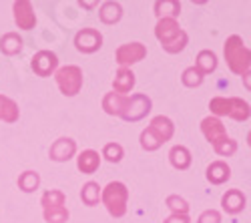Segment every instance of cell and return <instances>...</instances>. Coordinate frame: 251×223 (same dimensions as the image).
Returning <instances> with one entry per match:
<instances>
[{
  "mask_svg": "<svg viewBox=\"0 0 251 223\" xmlns=\"http://www.w3.org/2000/svg\"><path fill=\"white\" fill-rule=\"evenodd\" d=\"M225 60L227 67L231 69L239 76H249V67H251V54L249 49L245 47L243 38L237 34H231L225 40Z\"/></svg>",
  "mask_w": 251,
  "mask_h": 223,
  "instance_id": "6da1fadb",
  "label": "cell"
},
{
  "mask_svg": "<svg viewBox=\"0 0 251 223\" xmlns=\"http://www.w3.org/2000/svg\"><path fill=\"white\" fill-rule=\"evenodd\" d=\"M100 199L102 205L113 217H123L127 213V203H129V189L121 181H111L107 187H100Z\"/></svg>",
  "mask_w": 251,
  "mask_h": 223,
  "instance_id": "7a4b0ae2",
  "label": "cell"
},
{
  "mask_svg": "<svg viewBox=\"0 0 251 223\" xmlns=\"http://www.w3.org/2000/svg\"><path fill=\"white\" fill-rule=\"evenodd\" d=\"M54 80L65 97H76L82 89V71L76 65L60 67L54 73Z\"/></svg>",
  "mask_w": 251,
  "mask_h": 223,
  "instance_id": "3957f363",
  "label": "cell"
},
{
  "mask_svg": "<svg viewBox=\"0 0 251 223\" xmlns=\"http://www.w3.org/2000/svg\"><path fill=\"white\" fill-rule=\"evenodd\" d=\"M151 113V99L147 95H131V97H125V105H123V111H121V119L125 121H141Z\"/></svg>",
  "mask_w": 251,
  "mask_h": 223,
  "instance_id": "277c9868",
  "label": "cell"
},
{
  "mask_svg": "<svg viewBox=\"0 0 251 223\" xmlns=\"http://www.w3.org/2000/svg\"><path fill=\"white\" fill-rule=\"evenodd\" d=\"M75 47L82 54H93L102 47V34L97 28H80L75 34Z\"/></svg>",
  "mask_w": 251,
  "mask_h": 223,
  "instance_id": "5b68a950",
  "label": "cell"
},
{
  "mask_svg": "<svg viewBox=\"0 0 251 223\" xmlns=\"http://www.w3.org/2000/svg\"><path fill=\"white\" fill-rule=\"evenodd\" d=\"M147 56V47L143 43H127V45H121L117 49V63L121 65V69H127L129 65L141 63V60Z\"/></svg>",
  "mask_w": 251,
  "mask_h": 223,
  "instance_id": "8992f818",
  "label": "cell"
},
{
  "mask_svg": "<svg viewBox=\"0 0 251 223\" xmlns=\"http://www.w3.org/2000/svg\"><path fill=\"white\" fill-rule=\"evenodd\" d=\"M30 69L34 71V74L43 76V78L50 76L58 69V56L50 50H38L30 60Z\"/></svg>",
  "mask_w": 251,
  "mask_h": 223,
  "instance_id": "52a82bcc",
  "label": "cell"
},
{
  "mask_svg": "<svg viewBox=\"0 0 251 223\" xmlns=\"http://www.w3.org/2000/svg\"><path fill=\"white\" fill-rule=\"evenodd\" d=\"M12 12H14V23L18 25V28L23 30H30L36 25V14L34 8L28 0H18L12 4Z\"/></svg>",
  "mask_w": 251,
  "mask_h": 223,
  "instance_id": "ba28073f",
  "label": "cell"
},
{
  "mask_svg": "<svg viewBox=\"0 0 251 223\" xmlns=\"http://www.w3.org/2000/svg\"><path fill=\"white\" fill-rule=\"evenodd\" d=\"M76 153V143L71 139V137H60L56 139L54 143L50 145V151H49V157L56 163H65V161L73 159Z\"/></svg>",
  "mask_w": 251,
  "mask_h": 223,
  "instance_id": "9c48e42d",
  "label": "cell"
},
{
  "mask_svg": "<svg viewBox=\"0 0 251 223\" xmlns=\"http://www.w3.org/2000/svg\"><path fill=\"white\" fill-rule=\"evenodd\" d=\"M201 133L205 135V139L211 145H217V143H221L223 139H227L225 125L221 123L219 119H215V117H205L201 121Z\"/></svg>",
  "mask_w": 251,
  "mask_h": 223,
  "instance_id": "30bf717a",
  "label": "cell"
},
{
  "mask_svg": "<svg viewBox=\"0 0 251 223\" xmlns=\"http://www.w3.org/2000/svg\"><path fill=\"white\" fill-rule=\"evenodd\" d=\"M147 129H149V131H151V133L161 141V143H165V141H169V139L175 135V125H173V121H171L169 117H163V115L155 117Z\"/></svg>",
  "mask_w": 251,
  "mask_h": 223,
  "instance_id": "8fae6325",
  "label": "cell"
},
{
  "mask_svg": "<svg viewBox=\"0 0 251 223\" xmlns=\"http://www.w3.org/2000/svg\"><path fill=\"white\" fill-rule=\"evenodd\" d=\"M181 32V26L175 18H161L155 26V36L159 38L161 45H167Z\"/></svg>",
  "mask_w": 251,
  "mask_h": 223,
  "instance_id": "7c38bea8",
  "label": "cell"
},
{
  "mask_svg": "<svg viewBox=\"0 0 251 223\" xmlns=\"http://www.w3.org/2000/svg\"><path fill=\"white\" fill-rule=\"evenodd\" d=\"M245 203H247V199L245 195L239 191V189H229L223 197H221V207L223 211H227L229 215H235L239 211L245 209Z\"/></svg>",
  "mask_w": 251,
  "mask_h": 223,
  "instance_id": "4fadbf2b",
  "label": "cell"
},
{
  "mask_svg": "<svg viewBox=\"0 0 251 223\" xmlns=\"http://www.w3.org/2000/svg\"><path fill=\"white\" fill-rule=\"evenodd\" d=\"M205 177L211 185H223L225 181H229V177H231V167H229L225 161H213V163L207 167Z\"/></svg>",
  "mask_w": 251,
  "mask_h": 223,
  "instance_id": "5bb4252c",
  "label": "cell"
},
{
  "mask_svg": "<svg viewBox=\"0 0 251 223\" xmlns=\"http://www.w3.org/2000/svg\"><path fill=\"white\" fill-rule=\"evenodd\" d=\"M135 87V73L131 69H119V73L115 74L113 80V93L121 95V97H127Z\"/></svg>",
  "mask_w": 251,
  "mask_h": 223,
  "instance_id": "9a60e30c",
  "label": "cell"
},
{
  "mask_svg": "<svg viewBox=\"0 0 251 223\" xmlns=\"http://www.w3.org/2000/svg\"><path fill=\"white\" fill-rule=\"evenodd\" d=\"M100 165V157L97 151L93 149H87V151H82L78 157H76V167L80 173H85V175H93Z\"/></svg>",
  "mask_w": 251,
  "mask_h": 223,
  "instance_id": "2e32d148",
  "label": "cell"
},
{
  "mask_svg": "<svg viewBox=\"0 0 251 223\" xmlns=\"http://www.w3.org/2000/svg\"><path fill=\"white\" fill-rule=\"evenodd\" d=\"M25 43H23V36L18 32H6L0 36V52L6 54V56H14L23 50Z\"/></svg>",
  "mask_w": 251,
  "mask_h": 223,
  "instance_id": "e0dca14e",
  "label": "cell"
},
{
  "mask_svg": "<svg viewBox=\"0 0 251 223\" xmlns=\"http://www.w3.org/2000/svg\"><path fill=\"white\" fill-rule=\"evenodd\" d=\"M99 18H100L102 25H117L123 18V6L119 2H113V0L102 2L99 8Z\"/></svg>",
  "mask_w": 251,
  "mask_h": 223,
  "instance_id": "ac0fdd59",
  "label": "cell"
},
{
  "mask_svg": "<svg viewBox=\"0 0 251 223\" xmlns=\"http://www.w3.org/2000/svg\"><path fill=\"white\" fill-rule=\"evenodd\" d=\"M169 161H171V165H173L175 169L185 171V169L191 167L193 157H191V151L187 149V147L175 145V147H171V151H169Z\"/></svg>",
  "mask_w": 251,
  "mask_h": 223,
  "instance_id": "d6986e66",
  "label": "cell"
},
{
  "mask_svg": "<svg viewBox=\"0 0 251 223\" xmlns=\"http://www.w3.org/2000/svg\"><path fill=\"white\" fill-rule=\"evenodd\" d=\"M20 117V109L10 97L0 95V121L4 123H16Z\"/></svg>",
  "mask_w": 251,
  "mask_h": 223,
  "instance_id": "ffe728a7",
  "label": "cell"
},
{
  "mask_svg": "<svg viewBox=\"0 0 251 223\" xmlns=\"http://www.w3.org/2000/svg\"><path fill=\"white\" fill-rule=\"evenodd\" d=\"M195 69L205 76L209 73H213L217 69V54L213 50H201L197 54V63H195Z\"/></svg>",
  "mask_w": 251,
  "mask_h": 223,
  "instance_id": "44dd1931",
  "label": "cell"
},
{
  "mask_svg": "<svg viewBox=\"0 0 251 223\" xmlns=\"http://www.w3.org/2000/svg\"><path fill=\"white\" fill-rule=\"evenodd\" d=\"M181 12V4L177 2V0H159V2H155V14L161 18H175L179 16Z\"/></svg>",
  "mask_w": 251,
  "mask_h": 223,
  "instance_id": "7402d4cb",
  "label": "cell"
},
{
  "mask_svg": "<svg viewBox=\"0 0 251 223\" xmlns=\"http://www.w3.org/2000/svg\"><path fill=\"white\" fill-rule=\"evenodd\" d=\"M123 105H125V97H121L117 93H107L102 97V109H104L107 115L119 117L121 111H123Z\"/></svg>",
  "mask_w": 251,
  "mask_h": 223,
  "instance_id": "603a6c76",
  "label": "cell"
},
{
  "mask_svg": "<svg viewBox=\"0 0 251 223\" xmlns=\"http://www.w3.org/2000/svg\"><path fill=\"white\" fill-rule=\"evenodd\" d=\"M249 115H251L249 105L245 103L243 99H237V97L229 99V117L235 119V121H247Z\"/></svg>",
  "mask_w": 251,
  "mask_h": 223,
  "instance_id": "cb8c5ba5",
  "label": "cell"
},
{
  "mask_svg": "<svg viewBox=\"0 0 251 223\" xmlns=\"http://www.w3.org/2000/svg\"><path fill=\"white\" fill-rule=\"evenodd\" d=\"M80 199H82V203H85V205L95 207L99 203V199H100V187H99V183H95V181H89V183L82 185Z\"/></svg>",
  "mask_w": 251,
  "mask_h": 223,
  "instance_id": "d4e9b609",
  "label": "cell"
},
{
  "mask_svg": "<svg viewBox=\"0 0 251 223\" xmlns=\"http://www.w3.org/2000/svg\"><path fill=\"white\" fill-rule=\"evenodd\" d=\"M40 185V175L36 171H25V173H20L18 177V189L20 191H25V193H32L36 191Z\"/></svg>",
  "mask_w": 251,
  "mask_h": 223,
  "instance_id": "484cf974",
  "label": "cell"
},
{
  "mask_svg": "<svg viewBox=\"0 0 251 223\" xmlns=\"http://www.w3.org/2000/svg\"><path fill=\"white\" fill-rule=\"evenodd\" d=\"M65 193L58 191V189H49L43 197H40V205H43V209H52V207H62L65 205Z\"/></svg>",
  "mask_w": 251,
  "mask_h": 223,
  "instance_id": "4316f807",
  "label": "cell"
},
{
  "mask_svg": "<svg viewBox=\"0 0 251 223\" xmlns=\"http://www.w3.org/2000/svg\"><path fill=\"white\" fill-rule=\"evenodd\" d=\"M203 80H205V76H203L195 67L185 69V71H183V74H181V83H183L187 89L201 87V85H203Z\"/></svg>",
  "mask_w": 251,
  "mask_h": 223,
  "instance_id": "83f0119b",
  "label": "cell"
},
{
  "mask_svg": "<svg viewBox=\"0 0 251 223\" xmlns=\"http://www.w3.org/2000/svg\"><path fill=\"white\" fill-rule=\"evenodd\" d=\"M187 45H189V36H187V32L185 30H181L171 43H167V45H161L163 47V50L165 52H169V54H177V52H181Z\"/></svg>",
  "mask_w": 251,
  "mask_h": 223,
  "instance_id": "f1b7e54d",
  "label": "cell"
},
{
  "mask_svg": "<svg viewBox=\"0 0 251 223\" xmlns=\"http://www.w3.org/2000/svg\"><path fill=\"white\" fill-rule=\"evenodd\" d=\"M45 221L47 223H67L69 221V209L62 207H52V209H45Z\"/></svg>",
  "mask_w": 251,
  "mask_h": 223,
  "instance_id": "f546056e",
  "label": "cell"
},
{
  "mask_svg": "<svg viewBox=\"0 0 251 223\" xmlns=\"http://www.w3.org/2000/svg\"><path fill=\"white\" fill-rule=\"evenodd\" d=\"M167 207H169L175 215H187L189 213V203L183 199V197H179V195H169L167 197Z\"/></svg>",
  "mask_w": 251,
  "mask_h": 223,
  "instance_id": "4dcf8cb0",
  "label": "cell"
},
{
  "mask_svg": "<svg viewBox=\"0 0 251 223\" xmlns=\"http://www.w3.org/2000/svg\"><path fill=\"white\" fill-rule=\"evenodd\" d=\"M102 157L109 161V163H119V161L125 157V151L119 143H107L102 147Z\"/></svg>",
  "mask_w": 251,
  "mask_h": 223,
  "instance_id": "1f68e13d",
  "label": "cell"
},
{
  "mask_svg": "<svg viewBox=\"0 0 251 223\" xmlns=\"http://www.w3.org/2000/svg\"><path fill=\"white\" fill-rule=\"evenodd\" d=\"M209 109H211V113L215 115V119L217 117H229V99H225V97H215V99H211V103H209Z\"/></svg>",
  "mask_w": 251,
  "mask_h": 223,
  "instance_id": "d6a6232c",
  "label": "cell"
},
{
  "mask_svg": "<svg viewBox=\"0 0 251 223\" xmlns=\"http://www.w3.org/2000/svg\"><path fill=\"white\" fill-rule=\"evenodd\" d=\"M213 149H215V153L217 155H221V157H231V155H235V151H237V141H233V139H223L221 143H217V145H213Z\"/></svg>",
  "mask_w": 251,
  "mask_h": 223,
  "instance_id": "836d02e7",
  "label": "cell"
},
{
  "mask_svg": "<svg viewBox=\"0 0 251 223\" xmlns=\"http://www.w3.org/2000/svg\"><path fill=\"white\" fill-rule=\"evenodd\" d=\"M161 145H163V143H161V141H159L149 129H145V131L141 133V147H143L145 151H157Z\"/></svg>",
  "mask_w": 251,
  "mask_h": 223,
  "instance_id": "e575fe53",
  "label": "cell"
},
{
  "mask_svg": "<svg viewBox=\"0 0 251 223\" xmlns=\"http://www.w3.org/2000/svg\"><path fill=\"white\" fill-rule=\"evenodd\" d=\"M197 223H221V213L217 209H207L199 215Z\"/></svg>",
  "mask_w": 251,
  "mask_h": 223,
  "instance_id": "d590c367",
  "label": "cell"
},
{
  "mask_svg": "<svg viewBox=\"0 0 251 223\" xmlns=\"http://www.w3.org/2000/svg\"><path fill=\"white\" fill-rule=\"evenodd\" d=\"M163 223H191V219H189V215H175V213H171Z\"/></svg>",
  "mask_w": 251,
  "mask_h": 223,
  "instance_id": "8d00e7d4",
  "label": "cell"
},
{
  "mask_svg": "<svg viewBox=\"0 0 251 223\" xmlns=\"http://www.w3.org/2000/svg\"><path fill=\"white\" fill-rule=\"evenodd\" d=\"M78 6H80V8H87V10H93V8H97L99 4H97V2H82V0H80Z\"/></svg>",
  "mask_w": 251,
  "mask_h": 223,
  "instance_id": "74e56055",
  "label": "cell"
}]
</instances>
